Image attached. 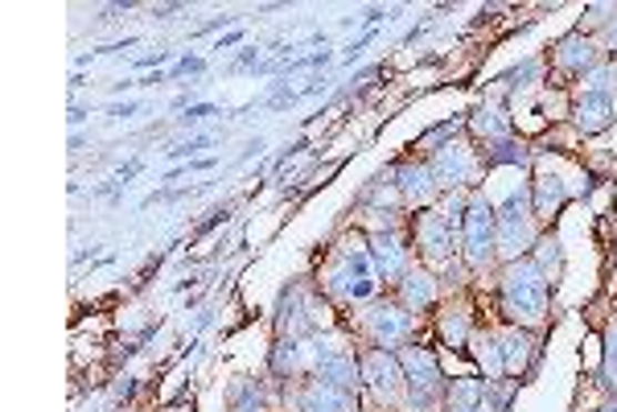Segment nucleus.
<instances>
[{
  "mask_svg": "<svg viewBox=\"0 0 617 412\" xmlns=\"http://www.w3.org/2000/svg\"><path fill=\"white\" fill-rule=\"evenodd\" d=\"M601 412H617V400H609V404H605V409Z\"/></svg>",
  "mask_w": 617,
  "mask_h": 412,
  "instance_id": "28",
  "label": "nucleus"
},
{
  "mask_svg": "<svg viewBox=\"0 0 617 412\" xmlns=\"http://www.w3.org/2000/svg\"><path fill=\"white\" fill-rule=\"evenodd\" d=\"M453 235L457 231L445 223L441 211H421L416 214V248L428 269H449L453 264Z\"/></svg>",
  "mask_w": 617,
  "mask_h": 412,
  "instance_id": "8",
  "label": "nucleus"
},
{
  "mask_svg": "<svg viewBox=\"0 0 617 412\" xmlns=\"http://www.w3.org/2000/svg\"><path fill=\"white\" fill-rule=\"evenodd\" d=\"M535 334L527 326H510L498 334V351H503V371L506 380H519V375H527V368H532L535 359Z\"/></svg>",
  "mask_w": 617,
  "mask_h": 412,
  "instance_id": "13",
  "label": "nucleus"
},
{
  "mask_svg": "<svg viewBox=\"0 0 617 412\" xmlns=\"http://www.w3.org/2000/svg\"><path fill=\"white\" fill-rule=\"evenodd\" d=\"M395 355H399V363H404L407 409L433 412L436 404L445 400V392H449L445 375H441V368H436V355L428 351V346H421V342H407V346H399Z\"/></svg>",
  "mask_w": 617,
  "mask_h": 412,
  "instance_id": "4",
  "label": "nucleus"
},
{
  "mask_svg": "<svg viewBox=\"0 0 617 412\" xmlns=\"http://www.w3.org/2000/svg\"><path fill=\"white\" fill-rule=\"evenodd\" d=\"M428 170H433L436 185H445V190H465L477 173L474 149H469L465 141L441 144V149L433 153V161H428Z\"/></svg>",
  "mask_w": 617,
  "mask_h": 412,
  "instance_id": "9",
  "label": "nucleus"
},
{
  "mask_svg": "<svg viewBox=\"0 0 617 412\" xmlns=\"http://www.w3.org/2000/svg\"><path fill=\"white\" fill-rule=\"evenodd\" d=\"M564 202H568V185H564L560 178H535V185H532L535 219H552V214L560 211Z\"/></svg>",
  "mask_w": 617,
  "mask_h": 412,
  "instance_id": "21",
  "label": "nucleus"
},
{
  "mask_svg": "<svg viewBox=\"0 0 617 412\" xmlns=\"http://www.w3.org/2000/svg\"><path fill=\"white\" fill-rule=\"evenodd\" d=\"M358 368H363V384L366 392L375 396V404H404L407 396V380H404V363L395 351H380V346H366L358 351Z\"/></svg>",
  "mask_w": 617,
  "mask_h": 412,
  "instance_id": "7",
  "label": "nucleus"
},
{
  "mask_svg": "<svg viewBox=\"0 0 617 412\" xmlns=\"http://www.w3.org/2000/svg\"><path fill=\"white\" fill-rule=\"evenodd\" d=\"M380 269H375V257H371V240L366 235H346V240L334 248V257L322 272V289L334 301H346V305H371L380 298Z\"/></svg>",
  "mask_w": 617,
  "mask_h": 412,
  "instance_id": "1",
  "label": "nucleus"
},
{
  "mask_svg": "<svg viewBox=\"0 0 617 412\" xmlns=\"http://www.w3.org/2000/svg\"><path fill=\"white\" fill-rule=\"evenodd\" d=\"M532 260H535V269L547 277V284L556 281V277H560V269H564L560 235H539V240H535V257Z\"/></svg>",
  "mask_w": 617,
  "mask_h": 412,
  "instance_id": "22",
  "label": "nucleus"
},
{
  "mask_svg": "<svg viewBox=\"0 0 617 412\" xmlns=\"http://www.w3.org/2000/svg\"><path fill=\"white\" fill-rule=\"evenodd\" d=\"M469 346H474V355H477V363H482V371H486V380H506L503 351H498V334H474Z\"/></svg>",
  "mask_w": 617,
  "mask_h": 412,
  "instance_id": "23",
  "label": "nucleus"
},
{
  "mask_svg": "<svg viewBox=\"0 0 617 412\" xmlns=\"http://www.w3.org/2000/svg\"><path fill=\"white\" fill-rule=\"evenodd\" d=\"M503 313L515 326H539L547 318V277L535 269V260L503 264Z\"/></svg>",
  "mask_w": 617,
  "mask_h": 412,
  "instance_id": "2",
  "label": "nucleus"
},
{
  "mask_svg": "<svg viewBox=\"0 0 617 412\" xmlns=\"http://www.w3.org/2000/svg\"><path fill=\"white\" fill-rule=\"evenodd\" d=\"M462 252L474 269H490L498 260V219L486 194H469V211L462 223Z\"/></svg>",
  "mask_w": 617,
  "mask_h": 412,
  "instance_id": "6",
  "label": "nucleus"
},
{
  "mask_svg": "<svg viewBox=\"0 0 617 412\" xmlns=\"http://www.w3.org/2000/svg\"><path fill=\"white\" fill-rule=\"evenodd\" d=\"M523 161H527V149L515 141H503L490 149V165H523Z\"/></svg>",
  "mask_w": 617,
  "mask_h": 412,
  "instance_id": "26",
  "label": "nucleus"
},
{
  "mask_svg": "<svg viewBox=\"0 0 617 412\" xmlns=\"http://www.w3.org/2000/svg\"><path fill=\"white\" fill-rule=\"evenodd\" d=\"M358 326H363L366 342L380 346V351H395V346H407L412 334H416V313L404 310L399 301H371L363 313H358Z\"/></svg>",
  "mask_w": 617,
  "mask_h": 412,
  "instance_id": "5",
  "label": "nucleus"
},
{
  "mask_svg": "<svg viewBox=\"0 0 617 412\" xmlns=\"http://www.w3.org/2000/svg\"><path fill=\"white\" fill-rule=\"evenodd\" d=\"M371 257H375V269H380L383 281L399 284L404 281V272L412 269L404 243L395 240V231H375V235H371Z\"/></svg>",
  "mask_w": 617,
  "mask_h": 412,
  "instance_id": "14",
  "label": "nucleus"
},
{
  "mask_svg": "<svg viewBox=\"0 0 617 412\" xmlns=\"http://www.w3.org/2000/svg\"><path fill=\"white\" fill-rule=\"evenodd\" d=\"M498 219V260H523L535 248V211H532V185H519L503 199V207H494Z\"/></svg>",
  "mask_w": 617,
  "mask_h": 412,
  "instance_id": "3",
  "label": "nucleus"
},
{
  "mask_svg": "<svg viewBox=\"0 0 617 412\" xmlns=\"http://www.w3.org/2000/svg\"><path fill=\"white\" fill-rule=\"evenodd\" d=\"M436 301V277L428 269H407L399 281V305L412 313H424Z\"/></svg>",
  "mask_w": 617,
  "mask_h": 412,
  "instance_id": "17",
  "label": "nucleus"
},
{
  "mask_svg": "<svg viewBox=\"0 0 617 412\" xmlns=\"http://www.w3.org/2000/svg\"><path fill=\"white\" fill-rule=\"evenodd\" d=\"M293 412H358L351 388H337L330 380L308 375L305 384L293 388Z\"/></svg>",
  "mask_w": 617,
  "mask_h": 412,
  "instance_id": "10",
  "label": "nucleus"
},
{
  "mask_svg": "<svg viewBox=\"0 0 617 412\" xmlns=\"http://www.w3.org/2000/svg\"><path fill=\"white\" fill-rule=\"evenodd\" d=\"M609 50H617V21H614V29H609Z\"/></svg>",
  "mask_w": 617,
  "mask_h": 412,
  "instance_id": "27",
  "label": "nucleus"
},
{
  "mask_svg": "<svg viewBox=\"0 0 617 412\" xmlns=\"http://www.w3.org/2000/svg\"><path fill=\"white\" fill-rule=\"evenodd\" d=\"M436 178L428 165H421V161H412V165H399V194H404V207H433L436 199Z\"/></svg>",
  "mask_w": 617,
  "mask_h": 412,
  "instance_id": "15",
  "label": "nucleus"
},
{
  "mask_svg": "<svg viewBox=\"0 0 617 412\" xmlns=\"http://www.w3.org/2000/svg\"><path fill=\"white\" fill-rule=\"evenodd\" d=\"M617 87V67L614 62H605L597 71L585 74V83H580V96H609Z\"/></svg>",
  "mask_w": 617,
  "mask_h": 412,
  "instance_id": "24",
  "label": "nucleus"
},
{
  "mask_svg": "<svg viewBox=\"0 0 617 412\" xmlns=\"http://www.w3.org/2000/svg\"><path fill=\"white\" fill-rule=\"evenodd\" d=\"M605 388L609 392H617V318L609 322V330H605Z\"/></svg>",
  "mask_w": 617,
  "mask_h": 412,
  "instance_id": "25",
  "label": "nucleus"
},
{
  "mask_svg": "<svg viewBox=\"0 0 617 412\" xmlns=\"http://www.w3.org/2000/svg\"><path fill=\"white\" fill-rule=\"evenodd\" d=\"M436 330H441L445 346H465V342L474 339V313H469V305L465 301H445Z\"/></svg>",
  "mask_w": 617,
  "mask_h": 412,
  "instance_id": "18",
  "label": "nucleus"
},
{
  "mask_svg": "<svg viewBox=\"0 0 617 412\" xmlns=\"http://www.w3.org/2000/svg\"><path fill=\"white\" fill-rule=\"evenodd\" d=\"M317 380H330L337 388H358L363 384V368H358V355L342 342H322L317 339V368H313Z\"/></svg>",
  "mask_w": 617,
  "mask_h": 412,
  "instance_id": "11",
  "label": "nucleus"
},
{
  "mask_svg": "<svg viewBox=\"0 0 617 412\" xmlns=\"http://www.w3.org/2000/svg\"><path fill=\"white\" fill-rule=\"evenodd\" d=\"M556 67L564 74H576V79H585L589 71L601 67V46L585 38V33H568L560 46H556Z\"/></svg>",
  "mask_w": 617,
  "mask_h": 412,
  "instance_id": "12",
  "label": "nucleus"
},
{
  "mask_svg": "<svg viewBox=\"0 0 617 412\" xmlns=\"http://www.w3.org/2000/svg\"><path fill=\"white\" fill-rule=\"evenodd\" d=\"M469 129H474L477 141L503 144L506 137H510V115H506L498 103H486V108H477V115L469 120Z\"/></svg>",
  "mask_w": 617,
  "mask_h": 412,
  "instance_id": "19",
  "label": "nucleus"
},
{
  "mask_svg": "<svg viewBox=\"0 0 617 412\" xmlns=\"http://www.w3.org/2000/svg\"><path fill=\"white\" fill-rule=\"evenodd\" d=\"M482 396H486V380L462 375L445 392V412H482Z\"/></svg>",
  "mask_w": 617,
  "mask_h": 412,
  "instance_id": "20",
  "label": "nucleus"
},
{
  "mask_svg": "<svg viewBox=\"0 0 617 412\" xmlns=\"http://www.w3.org/2000/svg\"><path fill=\"white\" fill-rule=\"evenodd\" d=\"M573 120L585 137H597V132H605L614 124V100L609 96H580L573 108Z\"/></svg>",
  "mask_w": 617,
  "mask_h": 412,
  "instance_id": "16",
  "label": "nucleus"
}]
</instances>
